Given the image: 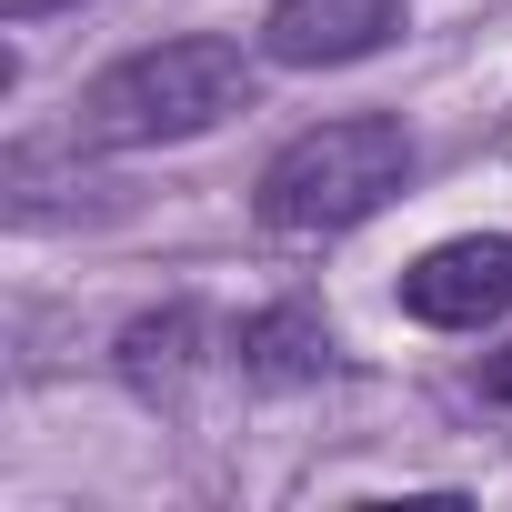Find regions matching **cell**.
Listing matches in <instances>:
<instances>
[{"instance_id":"3","label":"cell","mask_w":512,"mask_h":512,"mask_svg":"<svg viewBox=\"0 0 512 512\" xmlns=\"http://www.w3.org/2000/svg\"><path fill=\"white\" fill-rule=\"evenodd\" d=\"M402 312L432 322V332H482L512 312V231H462V241H432L422 262L402 272Z\"/></svg>"},{"instance_id":"6","label":"cell","mask_w":512,"mask_h":512,"mask_svg":"<svg viewBox=\"0 0 512 512\" xmlns=\"http://www.w3.org/2000/svg\"><path fill=\"white\" fill-rule=\"evenodd\" d=\"M221 362L251 382V392H302L332 372V332L302 312V302H272V312H241L221 332Z\"/></svg>"},{"instance_id":"2","label":"cell","mask_w":512,"mask_h":512,"mask_svg":"<svg viewBox=\"0 0 512 512\" xmlns=\"http://www.w3.org/2000/svg\"><path fill=\"white\" fill-rule=\"evenodd\" d=\"M402 181H412V131H402L392 111L312 121V131H292V141L262 161V221L292 231V241H322V231L372 221Z\"/></svg>"},{"instance_id":"9","label":"cell","mask_w":512,"mask_h":512,"mask_svg":"<svg viewBox=\"0 0 512 512\" xmlns=\"http://www.w3.org/2000/svg\"><path fill=\"white\" fill-rule=\"evenodd\" d=\"M51 11H81V0H0V21H51Z\"/></svg>"},{"instance_id":"5","label":"cell","mask_w":512,"mask_h":512,"mask_svg":"<svg viewBox=\"0 0 512 512\" xmlns=\"http://www.w3.org/2000/svg\"><path fill=\"white\" fill-rule=\"evenodd\" d=\"M81 151H91L81 131H71V161L51 141H11V151H0V221H11V231H61L81 211H111V181Z\"/></svg>"},{"instance_id":"4","label":"cell","mask_w":512,"mask_h":512,"mask_svg":"<svg viewBox=\"0 0 512 512\" xmlns=\"http://www.w3.org/2000/svg\"><path fill=\"white\" fill-rule=\"evenodd\" d=\"M402 0H272L262 21V61L282 71H342V61H372L402 41Z\"/></svg>"},{"instance_id":"1","label":"cell","mask_w":512,"mask_h":512,"mask_svg":"<svg viewBox=\"0 0 512 512\" xmlns=\"http://www.w3.org/2000/svg\"><path fill=\"white\" fill-rule=\"evenodd\" d=\"M251 91H262V71H251V51L221 41V31L141 41V51H121L111 71L81 81L71 131H81L91 151H161V141H201V131H221L231 111H251Z\"/></svg>"},{"instance_id":"8","label":"cell","mask_w":512,"mask_h":512,"mask_svg":"<svg viewBox=\"0 0 512 512\" xmlns=\"http://www.w3.org/2000/svg\"><path fill=\"white\" fill-rule=\"evenodd\" d=\"M482 392H492V402H502V412H512V342H502V352H492V362H482Z\"/></svg>"},{"instance_id":"7","label":"cell","mask_w":512,"mask_h":512,"mask_svg":"<svg viewBox=\"0 0 512 512\" xmlns=\"http://www.w3.org/2000/svg\"><path fill=\"white\" fill-rule=\"evenodd\" d=\"M191 342H201V312H151V322H131V332H121V372H131L141 392H181V382H191V362H201Z\"/></svg>"}]
</instances>
